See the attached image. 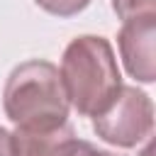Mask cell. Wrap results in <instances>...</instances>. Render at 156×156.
Returning a JSON list of instances; mask_svg holds the SVG:
<instances>
[{
    "label": "cell",
    "mask_w": 156,
    "mask_h": 156,
    "mask_svg": "<svg viewBox=\"0 0 156 156\" xmlns=\"http://www.w3.org/2000/svg\"><path fill=\"white\" fill-rule=\"evenodd\" d=\"M112 10L122 22L156 17V0H112Z\"/></svg>",
    "instance_id": "cell-6"
},
{
    "label": "cell",
    "mask_w": 156,
    "mask_h": 156,
    "mask_svg": "<svg viewBox=\"0 0 156 156\" xmlns=\"http://www.w3.org/2000/svg\"><path fill=\"white\" fill-rule=\"evenodd\" d=\"M34 2L56 17H73L90 5V0H34Z\"/></svg>",
    "instance_id": "cell-7"
},
{
    "label": "cell",
    "mask_w": 156,
    "mask_h": 156,
    "mask_svg": "<svg viewBox=\"0 0 156 156\" xmlns=\"http://www.w3.org/2000/svg\"><path fill=\"white\" fill-rule=\"evenodd\" d=\"M93 129L102 141L132 149L154 129V102L144 90L122 85L112 102L93 117Z\"/></svg>",
    "instance_id": "cell-3"
},
{
    "label": "cell",
    "mask_w": 156,
    "mask_h": 156,
    "mask_svg": "<svg viewBox=\"0 0 156 156\" xmlns=\"http://www.w3.org/2000/svg\"><path fill=\"white\" fill-rule=\"evenodd\" d=\"M154 39H156V17L124 22L119 34H117V44H119L124 68L132 78H136L141 83H154V78H156Z\"/></svg>",
    "instance_id": "cell-4"
},
{
    "label": "cell",
    "mask_w": 156,
    "mask_h": 156,
    "mask_svg": "<svg viewBox=\"0 0 156 156\" xmlns=\"http://www.w3.org/2000/svg\"><path fill=\"white\" fill-rule=\"evenodd\" d=\"M12 156H71L78 146V136L73 127H15L10 132Z\"/></svg>",
    "instance_id": "cell-5"
},
{
    "label": "cell",
    "mask_w": 156,
    "mask_h": 156,
    "mask_svg": "<svg viewBox=\"0 0 156 156\" xmlns=\"http://www.w3.org/2000/svg\"><path fill=\"white\" fill-rule=\"evenodd\" d=\"M0 156H12V139L10 132L0 127Z\"/></svg>",
    "instance_id": "cell-9"
},
{
    "label": "cell",
    "mask_w": 156,
    "mask_h": 156,
    "mask_svg": "<svg viewBox=\"0 0 156 156\" xmlns=\"http://www.w3.org/2000/svg\"><path fill=\"white\" fill-rule=\"evenodd\" d=\"M2 107L15 127H58L68 122V98L54 63L32 58L12 68L2 90Z\"/></svg>",
    "instance_id": "cell-2"
},
{
    "label": "cell",
    "mask_w": 156,
    "mask_h": 156,
    "mask_svg": "<svg viewBox=\"0 0 156 156\" xmlns=\"http://www.w3.org/2000/svg\"><path fill=\"white\" fill-rule=\"evenodd\" d=\"M71 156H115V154H110V151H102V149H95L90 141H78V146L73 149V154Z\"/></svg>",
    "instance_id": "cell-8"
},
{
    "label": "cell",
    "mask_w": 156,
    "mask_h": 156,
    "mask_svg": "<svg viewBox=\"0 0 156 156\" xmlns=\"http://www.w3.org/2000/svg\"><path fill=\"white\" fill-rule=\"evenodd\" d=\"M58 73L68 105L83 117L102 112L124 85L110 41L95 34L76 37L66 46Z\"/></svg>",
    "instance_id": "cell-1"
}]
</instances>
